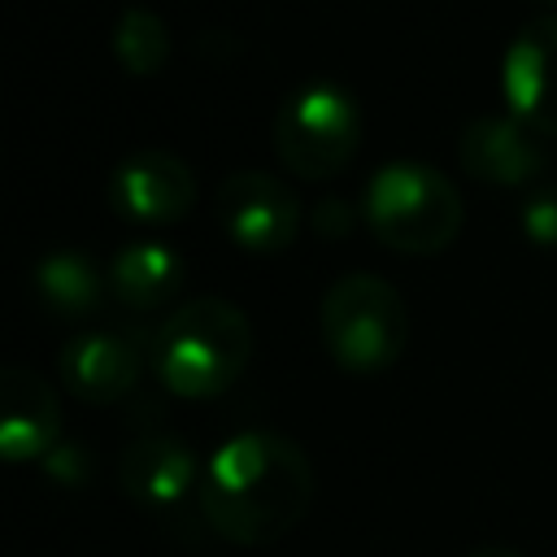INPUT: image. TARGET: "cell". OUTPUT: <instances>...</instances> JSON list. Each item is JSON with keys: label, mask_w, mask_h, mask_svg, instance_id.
<instances>
[{"label": "cell", "mask_w": 557, "mask_h": 557, "mask_svg": "<svg viewBox=\"0 0 557 557\" xmlns=\"http://www.w3.org/2000/svg\"><path fill=\"white\" fill-rule=\"evenodd\" d=\"M313 505V466L278 431H239L200 470L205 522L244 548L283 540Z\"/></svg>", "instance_id": "1"}, {"label": "cell", "mask_w": 557, "mask_h": 557, "mask_svg": "<svg viewBox=\"0 0 557 557\" xmlns=\"http://www.w3.org/2000/svg\"><path fill=\"white\" fill-rule=\"evenodd\" d=\"M252 357V326L239 305L196 296L178 305L152 339V370L165 392L183 400L222 396Z\"/></svg>", "instance_id": "2"}, {"label": "cell", "mask_w": 557, "mask_h": 557, "mask_svg": "<svg viewBox=\"0 0 557 557\" xmlns=\"http://www.w3.org/2000/svg\"><path fill=\"white\" fill-rule=\"evenodd\" d=\"M366 226L374 239L405 257H435L461 231L457 187L422 161H387L366 183Z\"/></svg>", "instance_id": "3"}, {"label": "cell", "mask_w": 557, "mask_h": 557, "mask_svg": "<svg viewBox=\"0 0 557 557\" xmlns=\"http://www.w3.org/2000/svg\"><path fill=\"white\" fill-rule=\"evenodd\" d=\"M322 344L348 374H383L409 344V309L379 274H344L326 287L318 309Z\"/></svg>", "instance_id": "4"}, {"label": "cell", "mask_w": 557, "mask_h": 557, "mask_svg": "<svg viewBox=\"0 0 557 557\" xmlns=\"http://www.w3.org/2000/svg\"><path fill=\"white\" fill-rule=\"evenodd\" d=\"M361 148V109L339 83H305L274 113L278 161L309 183H326L352 165Z\"/></svg>", "instance_id": "5"}, {"label": "cell", "mask_w": 557, "mask_h": 557, "mask_svg": "<svg viewBox=\"0 0 557 557\" xmlns=\"http://www.w3.org/2000/svg\"><path fill=\"white\" fill-rule=\"evenodd\" d=\"M213 213L222 235L248 257H278L300 235V200L265 170H235L218 183Z\"/></svg>", "instance_id": "6"}, {"label": "cell", "mask_w": 557, "mask_h": 557, "mask_svg": "<svg viewBox=\"0 0 557 557\" xmlns=\"http://www.w3.org/2000/svg\"><path fill=\"white\" fill-rule=\"evenodd\" d=\"M109 205L122 222L170 226L187 218V209L196 205V174L174 152L161 148L131 152L109 174Z\"/></svg>", "instance_id": "7"}, {"label": "cell", "mask_w": 557, "mask_h": 557, "mask_svg": "<svg viewBox=\"0 0 557 557\" xmlns=\"http://www.w3.org/2000/svg\"><path fill=\"white\" fill-rule=\"evenodd\" d=\"M505 104L535 135H557V17L527 22L505 52Z\"/></svg>", "instance_id": "8"}, {"label": "cell", "mask_w": 557, "mask_h": 557, "mask_svg": "<svg viewBox=\"0 0 557 557\" xmlns=\"http://www.w3.org/2000/svg\"><path fill=\"white\" fill-rule=\"evenodd\" d=\"M57 370L70 396L87 405H113L139 383L144 348L126 331H78L61 344Z\"/></svg>", "instance_id": "9"}, {"label": "cell", "mask_w": 557, "mask_h": 557, "mask_svg": "<svg viewBox=\"0 0 557 557\" xmlns=\"http://www.w3.org/2000/svg\"><path fill=\"white\" fill-rule=\"evenodd\" d=\"M457 161L479 183L522 187L544 170V144L513 113H487V117H470L461 126Z\"/></svg>", "instance_id": "10"}, {"label": "cell", "mask_w": 557, "mask_h": 557, "mask_svg": "<svg viewBox=\"0 0 557 557\" xmlns=\"http://www.w3.org/2000/svg\"><path fill=\"white\" fill-rule=\"evenodd\" d=\"M61 444V400L44 374L4 366L0 374V453L4 461H39Z\"/></svg>", "instance_id": "11"}, {"label": "cell", "mask_w": 557, "mask_h": 557, "mask_svg": "<svg viewBox=\"0 0 557 557\" xmlns=\"http://www.w3.org/2000/svg\"><path fill=\"white\" fill-rule=\"evenodd\" d=\"M196 457L183 440L174 435H139L122 448L117 457V483L126 492V500H135L139 509L165 513L178 509L187 500V492L196 487Z\"/></svg>", "instance_id": "12"}, {"label": "cell", "mask_w": 557, "mask_h": 557, "mask_svg": "<svg viewBox=\"0 0 557 557\" xmlns=\"http://www.w3.org/2000/svg\"><path fill=\"white\" fill-rule=\"evenodd\" d=\"M183 283V261L161 239H135L109 261V296L131 309L165 305Z\"/></svg>", "instance_id": "13"}, {"label": "cell", "mask_w": 557, "mask_h": 557, "mask_svg": "<svg viewBox=\"0 0 557 557\" xmlns=\"http://www.w3.org/2000/svg\"><path fill=\"white\" fill-rule=\"evenodd\" d=\"M35 296L44 309L61 313V318H78V313H91L109 287V270H100L87 252H48L35 274Z\"/></svg>", "instance_id": "14"}, {"label": "cell", "mask_w": 557, "mask_h": 557, "mask_svg": "<svg viewBox=\"0 0 557 557\" xmlns=\"http://www.w3.org/2000/svg\"><path fill=\"white\" fill-rule=\"evenodd\" d=\"M113 57L131 78H152L157 70H165L170 61L165 22L144 4H126L113 22Z\"/></svg>", "instance_id": "15"}, {"label": "cell", "mask_w": 557, "mask_h": 557, "mask_svg": "<svg viewBox=\"0 0 557 557\" xmlns=\"http://www.w3.org/2000/svg\"><path fill=\"white\" fill-rule=\"evenodd\" d=\"M518 222L535 248H557V187H531L522 196Z\"/></svg>", "instance_id": "16"}, {"label": "cell", "mask_w": 557, "mask_h": 557, "mask_svg": "<svg viewBox=\"0 0 557 557\" xmlns=\"http://www.w3.org/2000/svg\"><path fill=\"white\" fill-rule=\"evenodd\" d=\"M466 557H522V553H513V548H505V544H483V548H474V553H466Z\"/></svg>", "instance_id": "17"}]
</instances>
